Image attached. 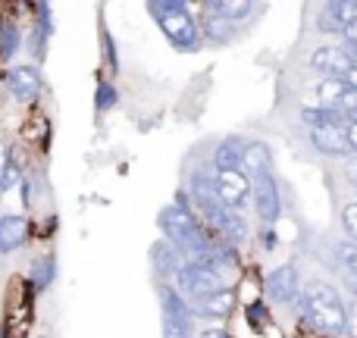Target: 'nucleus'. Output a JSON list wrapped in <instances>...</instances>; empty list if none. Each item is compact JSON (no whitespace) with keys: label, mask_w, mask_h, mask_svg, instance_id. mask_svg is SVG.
<instances>
[{"label":"nucleus","mask_w":357,"mask_h":338,"mask_svg":"<svg viewBox=\"0 0 357 338\" xmlns=\"http://www.w3.org/2000/svg\"><path fill=\"white\" fill-rule=\"evenodd\" d=\"M345 135H348V148H351V154H357V123L345 125Z\"/></svg>","instance_id":"7c9ffc66"},{"label":"nucleus","mask_w":357,"mask_h":338,"mask_svg":"<svg viewBox=\"0 0 357 338\" xmlns=\"http://www.w3.org/2000/svg\"><path fill=\"white\" fill-rule=\"evenodd\" d=\"M29 238V222L25 216H0V254H13Z\"/></svg>","instance_id":"4468645a"},{"label":"nucleus","mask_w":357,"mask_h":338,"mask_svg":"<svg viewBox=\"0 0 357 338\" xmlns=\"http://www.w3.org/2000/svg\"><path fill=\"white\" fill-rule=\"evenodd\" d=\"M19 44H22V35H19L16 22H13V19H3V22H0V63L13 60Z\"/></svg>","instance_id":"6ab92c4d"},{"label":"nucleus","mask_w":357,"mask_h":338,"mask_svg":"<svg viewBox=\"0 0 357 338\" xmlns=\"http://www.w3.org/2000/svg\"><path fill=\"white\" fill-rule=\"evenodd\" d=\"M351 19H357V0H326V10L320 13L317 25L323 35H339Z\"/></svg>","instance_id":"9d476101"},{"label":"nucleus","mask_w":357,"mask_h":338,"mask_svg":"<svg viewBox=\"0 0 357 338\" xmlns=\"http://www.w3.org/2000/svg\"><path fill=\"white\" fill-rule=\"evenodd\" d=\"M342 38H345V44H357V19H351V22L342 29Z\"/></svg>","instance_id":"c756f323"},{"label":"nucleus","mask_w":357,"mask_h":338,"mask_svg":"<svg viewBox=\"0 0 357 338\" xmlns=\"http://www.w3.org/2000/svg\"><path fill=\"white\" fill-rule=\"evenodd\" d=\"M301 314H304V320H307V326H314L317 332H323V335H339V332H345V326H348L345 304H342L339 291L326 282L307 285V291H304V298H301Z\"/></svg>","instance_id":"f257e3e1"},{"label":"nucleus","mask_w":357,"mask_h":338,"mask_svg":"<svg viewBox=\"0 0 357 338\" xmlns=\"http://www.w3.org/2000/svg\"><path fill=\"white\" fill-rule=\"evenodd\" d=\"M310 66L323 75L342 79V75L348 72V66H351V60H348V54L342 47H320V50H314V56H310Z\"/></svg>","instance_id":"ddd939ff"},{"label":"nucleus","mask_w":357,"mask_h":338,"mask_svg":"<svg viewBox=\"0 0 357 338\" xmlns=\"http://www.w3.org/2000/svg\"><path fill=\"white\" fill-rule=\"evenodd\" d=\"M251 3L254 0H213V13H220L229 22H238V19H245L251 13Z\"/></svg>","instance_id":"aec40b11"},{"label":"nucleus","mask_w":357,"mask_h":338,"mask_svg":"<svg viewBox=\"0 0 357 338\" xmlns=\"http://www.w3.org/2000/svg\"><path fill=\"white\" fill-rule=\"evenodd\" d=\"M6 91L19 100V104H35L41 94V75L35 66H13L6 72Z\"/></svg>","instance_id":"6e6552de"},{"label":"nucleus","mask_w":357,"mask_h":338,"mask_svg":"<svg viewBox=\"0 0 357 338\" xmlns=\"http://www.w3.org/2000/svg\"><path fill=\"white\" fill-rule=\"evenodd\" d=\"M191 197H195V207L201 210L204 216H207V222L213 229L222 226V220H226L229 207L220 201V194H216L213 182H210L204 172H191Z\"/></svg>","instance_id":"423d86ee"},{"label":"nucleus","mask_w":357,"mask_h":338,"mask_svg":"<svg viewBox=\"0 0 357 338\" xmlns=\"http://www.w3.org/2000/svg\"><path fill=\"white\" fill-rule=\"evenodd\" d=\"M232 307H235V295H232V289L222 285L220 291H213V295H207L204 301H197L195 314H201V316H229Z\"/></svg>","instance_id":"f3484780"},{"label":"nucleus","mask_w":357,"mask_h":338,"mask_svg":"<svg viewBox=\"0 0 357 338\" xmlns=\"http://www.w3.org/2000/svg\"><path fill=\"white\" fill-rule=\"evenodd\" d=\"M301 119L307 123V129H317V125H348V119L342 116L339 110H329V107H304Z\"/></svg>","instance_id":"a211bd4d"},{"label":"nucleus","mask_w":357,"mask_h":338,"mask_svg":"<svg viewBox=\"0 0 357 338\" xmlns=\"http://www.w3.org/2000/svg\"><path fill=\"white\" fill-rule=\"evenodd\" d=\"M151 13H154L160 31L176 50H197L201 31L185 10V0H151Z\"/></svg>","instance_id":"f03ea898"},{"label":"nucleus","mask_w":357,"mask_h":338,"mask_svg":"<svg viewBox=\"0 0 357 338\" xmlns=\"http://www.w3.org/2000/svg\"><path fill=\"white\" fill-rule=\"evenodd\" d=\"M163 338H191V332H188V329H182L178 323H173V320H167V316H163Z\"/></svg>","instance_id":"c85d7f7f"},{"label":"nucleus","mask_w":357,"mask_h":338,"mask_svg":"<svg viewBox=\"0 0 357 338\" xmlns=\"http://www.w3.org/2000/svg\"><path fill=\"white\" fill-rule=\"evenodd\" d=\"M160 226H163V232H167L169 245L182 247L185 254H195V257L207 254L210 232H204V229L197 226L195 213H191L188 207H182V203H169V207L160 213Z\"/></svg>","instance_id":"7ed1b4c3"},{"label":"nucleus","mask_w":357,"mask_h":338,"mask_svg":"<svg viewBox=\"0 0 357 338\" xmlns=\"http://www.w3.org/2000/svg\"><path fill=\"white\" fill-rule=\"evenodd\" d=\"M201 338H229V335L222 332V329H204Z\"/></svg>","instance_id":"473e14b6"},{"label":"nucleus","mask_w":357,"mask_h":338,"mask_svg":"<svg viewBox=\"0 0 357 338\" xmlns=\"http://www.w3.org/2000/svg\"><path fill=\"white\" fill-rule=\"evenodd\" d=\"M342 222H345V232L351 235V241H357V203H348L342 210Z\"/></svg>","instance_id":"bb28decb"},{"label":"nucleus","mask_w":357,"mask_h":338,"mask_svg":"<svg viewBox=\"0 0 357 338\" xmlns=\"http://www.w3.org/2000/svg\"><path fill=\"white\" fill-rule=\"evenodd\" d=\"M54 276H56V260L38 257L35 266H31V282H35V289H47V285L54 282Z\"/></svg>","instance_id":"412c9836"},{"label":"nucleus","mask_w":357,"mask_h":338,"mask_svg":"<svg viewBox=\"0 0 357 338\" xmlns=\"http://www.w3.org/2000/svg\"><path fill=\"white\" fill-rule=\"evenodd\" d=\"M176 279H178V289H182L185 301H204L207 295L222 289V279L213 266L201 263V260H191V263L178 266L176 270Z\"/></svg>","instance_id":"20e7f679"},{"label":"nucleus","mask_w":357,"mask_h":338,"mask_svg":"<svg viewBox=\"0 0 357 338\" xmlns=\"http://www.w3.org/2000/svg\"><path fill=\"white\" fill-rule=\"evenodd\" d=\"M213 188L229 210H241L248 194H251V176H248L245 169H222L220 176H216Z\"/></svg>","instance_id":"0eeeda50"},{"label":"nucleus","mask_w":357,"mask_h":338,"mask_svg":"<svg viewBox=\"0 0 357 338\" xmlns=\"http://www.w3.org/2000/svg\"><path fill=\"white\" fill-rule=\"evenodd\" d=\"M160 304H163V316L167 320H173L178 323L182 329H195V310L188 307V301H185L182 295H178L176 289H169V285H163V291H160Z\"/></svg>","instance_id":"f8f14e48"},{"label":"nucleus","mask_w":357,"mask_h":338,"mask_svg":"<svg viewBox=\"0 0 357 338\" xmlns=\"http://www.w3.org/2000/svg\"><path fill=\"white\" fill-rule=\"evenodd\" d=\"M16 185H22V169L16 167V160L6 157L3 169H0V191H10V188H16Z\"/></svg>","instance_id":"393cba45"},{"label":"nucleus","mask_w":357,"mask_h":338,"mask_svg":"<svg viewBox=\"0 0 357 338\" xmlns=\"http://www.w3.org/2000/svg\"><path fill=\"white\" fill-rule=\"evenodd\" d=\"M251 194H254V207H257L260 222H276L279 213H282V197H279V185L273 178V172H257L251 176Z\"/></svg>","instance_id":"39448f33"},{"label":"nucleus","mask_w":357,"mask_h":338,"mask_svg":"<svg viewBox=\"0 0 357 338\" xmlns=\"http://www.w3.org/2000/svg\"><path fill=\"white\" fill-rule=\"evenodd\" d=\"M342 79H345V82H348V85H351V88H354V91H357V63H351V66H348V72H345V75H342Z\"/></svg>","instance_id":"2f4dec72"},{"label":"nucleus","mask_w":357,"mask_h":338,"mask_svg":"<svg viewBox=\"0 0 357 338\" xmlns=\"http://www.w3.org/2000/svg\"><path fill=\"white\" fill-rule=\"evenodd\" d=\"M310 141H314V148L326 157H348L351 154L345 125H317V129H310Z\"/></svg>","instance_id":"9b49d317"},{"label":"nucleus","mask_w":357,"mask_h":338,"mask_svg":"<svg viewBox=\"0 0 357 338\" xmlns=\"http://www.w3.org/2000/svg\"><path fill=\"white\" fill-rule=\"evenodd\" d=\"M3 163H6V144L0 141V169H3Z\"/></svg>","instance_id":"f704fd0d"},{"label":"nucleus","mask_w":357,"mask_h":338,"mask_svg":"<svg viewBox=\"0 0 357 338\" xmlns=\"http://www.w3.org/2000/svg\"><path fill=\"white\" fill-rule=\"evenodd\" d=\"M229 35H232V22L222 19L220 13H213V16L207 19V38L210 41H229Z\"/></svg>","instance_id":"5701e85b"},{"label":"nucleus","mask_w":357,"mask_h":338,"mask_svg":"<svg viewBox=\"0 0 357 338\" xmlns=\"http://www.w3.org/2000/svg\"><path fill=\"white\" fill-rule=\"evenodd\" d=\"M154 263L160 266L163 272H176L178 266H176V251H173V245H157V247H154Z\"/></svg>","instance_id":"a878e982"},{"label":"nucleus","mask_w":357,"mask_h":338,"mask_svg":"<svg viewBox=\"0 0 357 338\" xmlns=\"http://www.w3.org/2000/svg\"><path fill=\"white\" fill-rule=\"evenodd\" d=\"M100 41H104V60H107V66L113 69V72H116V66H119V60H116V44L110 41V35H100Z\"/></svg>","instance_id":"cd10ccee"},{"label":"nucleus","mask_w":357,"mask_h":338,"mask_svg":"<svg viewBox=\"0 0 357 338\" xmlns=\"http://www.w3.org/2000/svg\"><path fill=\"white\" fill-rule=\"evenodd\" d=\"M335 260L348 276H357V241H342L335 245Z\"/></svg>","instance_id":"4be33fe9"},{"label":"nucleus","mask_w":357,"mask_h":338,"mask_svg":"<svg viewBox=\"0 0 357 338\" xmlns=\"http://www.w3.org/2000/svg\"><path fill=\"white\" fill-rule=\"evenodd\" d=\"M273 163L270 148L264 141H245V151H241V169L248 176H257V172H266Z\"/></svg>","instance_id":"dca6fc26"},{"label":"nucleus","mask_w":357,"mask_h":338,"mask_svg":"<svg viewBox=\"0 0 357 338\" xmlns=\"http://www.w3.org/2000/svg\"><path fill=\"white\" fill-rule=\"evenodd\" d=\"M264 245H266V247H273V245H276V238H273V232H270V229H266V235H264Z\"/></svg>","instance_id":"72a5a7b5"},{"label":"nucleus","mask_w":357,"mask_h":338,"mask_svg":"<svg viewBox=\"0 0 357 338\" xmlns=\"http://www.w3.org/2000/svg\"><path fill=\"white\" fill-rule=\"evenodd\" d=\"M241 151H245V141H241L238 135L222 138V141L216 144V151H213V167H216V172H222V169H241Z\"/></svg>","instance_id":"2eb2a0df"},{"label":"nucleus","mask_w":357,"mask_h":338,"mask_svg":"<svg viewBox=\"0 0 357 338\" xmlns=\"http://www.w3.org/2000/svg\"><path fill=\"white\" fill-rule=\"evenodd\" d=\"M116 100H119L116 88H113L110 82H100L98 91H94V107H98L100 113H107V110H113V107H116Z\"/></svg>","instance_id":"b1692460"},{"label":"nucleus","mask_w":357,"mask_h":338,"mask_svg":"<svg viewBox=\"0 0 357 338\" xmlns=\"http://www.w3.org/2000/svg\"><path fill=\"white\" fill-rule=\"evenodd\" d=\"M264 291L270 295V301L291 304L298 298V291H301L298 270H295V266H279V270H273L270 276H266V282H264Z\"/></svg>","instance_id":"1a4fd4ad"}]
</instances>
